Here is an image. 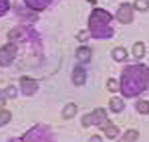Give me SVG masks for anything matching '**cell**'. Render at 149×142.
Returning a JSON list of instances; mask_svg holds the SVG:
<instances>
[{
	"instance_id": "22",
	"label": "cell",
	"mask_w": 149,
	"mask_h": 142,
	"mask_svg": "<svg viewBox=\"0 0 149 142\" xmlns=\"http://www.w3.org/2000/svg\"><path fill=\"white\" fill-rule=\"evenodd\" d=\"M77 39L80 40V42H86L87 39H89V33H87V30H81V32H78Z\"/></svg>"
},
{
	"instance_id": "5",
	"label": "cell",
	"mask_w": 149,
	"mask_h": 142,
	"mask_svg": "<svg viewBox=\"0 0 149 142\" xmlns=\"http://www.w3.org/2000/svg\"><path fill=\"white\" fill-rule=\"evenodd\" d=\"M133 6L128 5V3H124L119 6V9L116 12V18L119 23L122 24H130L131 21H133Z\"/></svg>"
},
{
	"instance_id": "7",
	"label": "cell",
	"mask_w": 149,
	"mask_h": 142,
	"mask_svg": "<svg viewBox=\"0 0 149 142\" xmlns=\"http://www.w3.org/2000/svg\"><path fill=\"white\" fill-rule=\"evenodd\" d=\"M86 81V70L81 66H77L74 67V72H72V82L75 85H83Z\"/></svg>"
},
{
	"instance_id": "2",
	"label": "cell",
	"mask_w": 149,
	"mask_h": 142,
	"mask_svg": "<svg viewBox=\"0 0 149 142\" xmlns=\"http://www.w3.org/2000/svg\"><path fill=\"white\" fill-rule=\"evenodd\" d=\"M113 16L106 9H95L89 16V32L93 38H111L113 36V29L111 23Z\"/></svg>"
},
{
	"instance_id": "23",
	"label": "cell",
	"mask_w": 149,
	"mask_h": 142,
	"mask_svg": "<svg viewBox=\"0 0 149 142\" xmlns=\"http://www.w3.org/2000/svg\"><path fill=\"white\" fill-rule=\"evenodd\" d=\"M89 142H102V139H101V136H98V135H93V136L89 139Z\"/></svg>"
},
{
	"instance_id": "1",
	"label": "cell",
	"mask_w": 149,
	"mask_h": 142,
	"mask_svg": "<svg viewBox=\"0 0 149 142\" xmlns=\"http://www.w3.org/2000/svg\"><path fill=\"white\" fill-rule=\"evenodd\" d=\"M148 84H149V69L146 66L143 64L128 66L122 70L119 90L125 97H134L145 91L148 88Z\"/></svg>"
},
{
	"instance_id": "16",
	"label": "cell",
	"mask_w": 149,
	"mask_h": 142,
	"mask_svg": "<svg viewBox=\"0 0 149 142\" xmlns=\"http://www.w3.org/2000/svg\"><path fill=\"white\" fill-rule=\"evenodd\" d=\"M127 49L125 48H120V47H118L115 51H113V58H115L116 61H124V60H127Z\"/></svg>"
},
{
	"instance_id": "15",
	"label": "cell",
	"mask_w": 149,
	"mask_h": 142,
	"mask_svg": "<svg viewBox=\"0 0 149 142\" xmlns=\"http://www.w3.org/2000/svg\"><path fill=\"white\" fill-rule=\"evenodd\" d=\"M137 138H139V132L131 129V130L125 132V135L120 138V141H119V142H136V141H137Z\"/></svg>"
},
{
	"instance_id": "18",
	"label": "cell",
	"mask_w": 149,
	"mask_h": 142,
	"mask_svg": "<svg viewBox=\"0 0 149 142\" xmlns=\"http://www.w3.org/2000/svg\"><path fill=\"white\" fill-rule=\"evenodd\" d=\"M136 109L140 112V114H149V102L148 100H140V102H137V105H136Z\"/></svg>"
},
{
	"instance_id": "20",
	"label": "cell",
	"mask_w": 149,
	"mask_h": 142,
	"mask_svg": "<svg viewBox=\"0 0 149 142\" xmlns=\"http://www.w3.org/2000/svg\"><path fill=\"white\" fill-rule=\"evenodd\" d=\"M107 88L111 91V93H116V91H119V85H118V82H116V79H113V78H110L109 81H107Z\"/></svg>"
},
{
	"instance_id": "12",
	"label": "cell",
	"mask_w": 149,
	"mask_h": 142,
	"mask_svg": "<svg viewBox=\"0 0 149 142\" xmlns=\"http://www.w3.org/2000/svg\"><path fill=\"white\" fill-rule=\"evenodd\" d=\"M110 109L113 112H120L122 109L125 108V105H124V100L120 99V97H113V99H110Z\"/></svg>"
},
{
	"instance_id": "8",
	"label": "cell",
	"mask_w": 149,
	"mask_h": 142,
	"mask_svg": "<svg viewBox=\"0 0 149 142\" xmlns=\"http://www.w3.org/2000/svg\"><path fill=\"white\" fill-rule=\"evenodd\" d=\"M9 97H17V88L14 85H9L6 90H0V108L6 103Z\"/></svg>"
},
{
	"instance_id": "9",
	"label": "cell",
	"mask_w": 149,
	"mask_h": 142,
	"mask_svg": "<svg viewBox=\"0 0 149 142\" xmlns=\"http://www.w3.org/2000/svg\"><path fill=\"white\" fill-rule=\"evenodd\" d=\"M91 56H92L91 48H87V47H80V48L75 51V57H77L78 61H81V63L89 61L91 60Z\"/></svg>"
},
{
	"instance_id": "19",
	"label": "cell",
	"mask_w": 149,
	"mask_h": 142,
	"mask_svg": "<svg viewBox=\"0 0 149 142\" xmlns=\"http://www.w3.org/2000/svg\"><path fill=\"white\" fill-rule=\"evenodd\" d=\"M134 8L140 12H145L149 9V0H136L134 2Z\"/></svg>"
},
{
	"instance_id": "4",
	"label": "cell",
	"mask_w": 149,
	"mask_h": 142,
	"mask_svg": "<svg viewBox=\"0 0 149 142\" xmlns=\"http://www.w3.org/2000/svg\"><path fill=\"white\" fill-rule=\"evenodd\" d=\"M17 56V45L15 43H6L0 48V66H9Z\"/></svg>"
},
{
	"instance_id": "13",
	"label": "cell",
	"mask_w": 149,
	"mask_h": 142,
	"mask_svg": "<svg viewBox=\"0 0 149 142\" xmlns=\"http://www.w3.org/2000/svg\"><path fill=\"white\" fill-rule=\"evenodd\" d=\"M75 114H77V106L74 103H68L65 108H63V112H62V117L65 120H69V118H72L75 117Z\"/></svg>"
},
{
	"instance_id": "21",
	"label": "cell",
	"mask_w": 149,
	"mask_h": 142,
	"mask_svg": "<svg viewBox=\"0 0 149 142\" xmlns=\"http://www.w3.org/2000/svg\"><path fill=\"white\" fill-rule=\"evenodd\" d=\"M9 9V0H0V16L5 15Z\"/></svg>"
},
{
	"instance_id": "11",
	"label": "cell",
	"mask_w": 149,
	"mask_h": 142,
	"mask_svg": "<svg viewBox=\"0 0 149 142\" xmlns=\"http://www.w3.org/2000/svg\"><path fill=\"white\" fill-rule=\"evenodd\" d=\"M104 129V133H106V136L109 138V139H115L118 135H119V129L115 126V124H110V123H107L106 126L102 127Z\"/></svg>"
},
{
	"instance_id": "14",
	"label": "cell",
	"mask_w": 149,
	"mask_h": 142,
	"mask_svg": "<svg viewBox=\"0 0 149 142\" xmlns=\"http://www.w3.org/2000/svg\"><path fill=\"white\" fill-rule=\"evenodd\" d=\"M146 52V48H145V43L143 42H136L134 47H133V56L136 58H143Z\"/></svg>"
},
{
	"instance_id": "17",
	"label": "cell",
	"mask_w": 149,
	"mask_h": 142,
	"mask_svg": "<svg viewBox=\"0 0 149 142\" xmlns=\"http://www.w3.org/2000/svg\"><path fill=\"white\" fill-rule=\"evenodd\" d=\"M11 118H12V114L9 111H8V109H0V127L9 123Z\"/></svg>"
},
{
	"instance_id": "6",
	"label": "cell",
	"mask_w": 149,
	"mask_h": 142,
	"mask_svg": "<svg viewBox=\"0 0 149 142\" xmlns=\"http://www.w3.org/2000/svg\"><path fill=\"white\" fill-rule=\"evenodd\" d=\"M20 84H21V91L24 96H33L39 88L38 81H35L33 78H29V76H23L20 79Z\"/></svg>"
},
{
	"instance_id": "3",
	"label": "cell",
	"mask_w": 149,
	"mask_h": 142,
	"mask_svg": "<svg viewBox=\"0 0 149 142\" xmlns=\"http://www.w3.org/2000/svg\"><path fill=\"white\" fill-rule=\"evenodd\" d=\"M107 123V114L102 108H96L92 114H87L81 118V124L84 127L89 126H98V127H104V124Z\"/></svg>"
},
{
	"instance_id": "10",
	"label": "cell",
	"mask_w": 149,
	"mask_h": 142,
	"mask_svg": "<svg viewBox=\"0 0 149 142\" xmlns=\"http://www.w3.org/2000/svg\"><path fill=\"white\" fill-rule=\"evenodd\" d=\"M51 2V0H26V3H27L29 8H32V9L35 11H42L45 9L47 5Z\"/></svg>"
}]
</instances>
